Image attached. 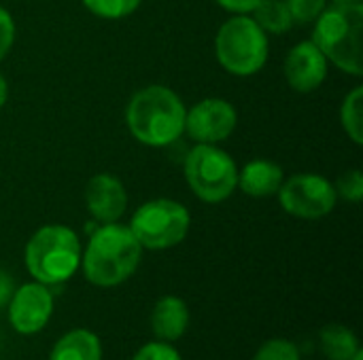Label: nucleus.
I'll return each instance as SVG.
<instances>
[{
	"instance_id": "f257e3e1",
	"label": "nucleus",
	"mask_w": 363,
	"mask_h": 360,
	"mask_svg": "<svg viewBox=\"0 0 363 360\" xmlns=\"http://www.w3.org/2000/svg\"><path fill=\"white\" fill-rule=\"evenodd\" d=\"M185 112L187 108L174 89L147 85L130 98L125 125L140 144L166 149L185 134Z\"/></svg>"
},
{
	"instance_id": "f03ea898",
	"label": "nucleus",
	"mask_w": 363,
	"mask_h": 360,
	"mask_svg": "<svg viewBox=\"0 0 363 360\" xmlns=\"http://www.w3.org/2000/svg\"><path fill=\"white\" fill-rule=\"evenodd\" d=\"M143 259V246L128 225H100L81 252V269L89 284L115 289L130 280Z\"/></svg>"
},
{
	"instance_id": "7ed1b4c3",
	"label": "nucleus",
	"mask_w": 363,
	"mask_h": 360,
	"mask_svg": "<svg viewBox=\"0 0 363 360\" xmlns=\"http://www.w3.org/2000/svg\"><path fill=\"white\" fill-rule=\"evenodd\" d=\"M81 240L72 227L51 223L36 229L26 248L23 263L32 280L57 286L68 282L81 269Z\"/></svg>"
},
{
	"instance_id": "20e7f679",
	"label": "nucleus",
	"mask_w": 363,
	"mask_h": 360,
	"mask_svg": "<svg viewBox=\"0 0 363 360\" xmlns=\"http://www.w3.org/2000/svg\"><path fill=\"white\" fill-rule=\"evenodd\" d=\"M363 4H330L315 19L313 42L338 70L362 76Z\"/></svg>"
},
{
	"instance_id": "39448f33",
	"label": "nucleus",
	"mask_w": 363,
	"mask_h": 360,
	"mask_svg": "<svg viewBox=\"0 0 363 360\" xmlns=\"http://www.w3.org/2000/svg\"><path fill=\"white\" fill-rule=\"evenodd\" d=\"M215 55L228 74L247 79L264 70L270 40L251 15H232L217 30Z\"/></svg>"
},
{
	"instance_id": "423d86ee",
	"label": "nucleus",
	"mask_w": 363,
	"mask_h": 360,
	"mask_svg": "<svg viewBox=\"0 0 363 360\" xmlns=\"http://www.w3.org/2000/svg\"><path fill=\"white\" fill-rule=\"evenodd\" d=\"M183 174L191 193L204 204H221L238 187V166L217 144H196L185 155Z\"/></svg>"
},
{
	"instance_id": "0eeeda50",
	"label": "nucleus",
	"mask_w": 363,
	"mask_h": 360,
	"mask_svg": "<svg viewBox=\"0 0 363 360\" xmlns=\"http://www.w3.org/2000/svg\"><path fill=\"white\" fill-rule=\"evenodd\" d=\"M128 227L143 250H168L187 238L191 214L177 199L155 197L134 210Z\"/></svg>"
},
{
	"instance_id": "6e6552de",
	"label": "nucleus",
	"mask_w": 363,
	"mask_h": 360,
	"mask_svg": "<svg viewBox=\"0 0 363 360\" xmlns=\"http://www.w3.org/2000/svg\"><path fill=\"white\" fill-rule=\"evenodd\" d=\"M277 195L281 208L289 216L302 221H319L334 212L338 204L334 182L313 172H302L283 180Z\"/></svg>"
},
{
	"instance_id": "1a4fd4ad",
	"label": "nucleus",
	"mask_w": 363,
	"mask_h": 360,
	"mask_svg": "<svg viewBox=\"0 0 363 360\" xmlns=\"http://www.w3.org/2000/svg\"><path fill=\"white\" fill-rule=\"evenodd\" d=\"M53 308L55 301L51 286L32 280L21 286H15L13 297L6 303L9 323L15 333L30 337L47 327V323L53 316Z\"/></svg>"
},
{
	"instance_id": "9d476101",
	"label": "nucleus",
	"mask_w": 363,
	"mask_h": 360,
	"mask_svg": "<svg viewBox=\"0 0 363 360\" xmlns=\"http://www.w3.org/2000/svg\"><path fill=\"white\" fill-rule=\"evenodd\" d=\"M238 125V112L223 98H204L185 112V134L196 144H219Z\"/></svg>"
},
{
	"instance_id": "9b49d317",
	"label": "nucleus",
	"mask_w": 363,
	"mask_h": 360,
	"mask_svg": "<svg viewBox=\"0 0 363 360\" xmlns=\"http://www.w3.org/2000/svg\"><path fill=\"white\" fill-rule=\"evenodd\" d=\"M328 70L330 62L313 40H302L296 47H291L283 64L285 81L298 93L317 91L325 83Z\"/></svg>"
},
{
	"instance_id": "f8f14e48",
	"label": "nucleus",
	"mask_w": 363,
	"mask_h": 360,
	"mask_svg": "<svg viewBox=\"0 0 363 360\" xmlns=\"http://www.w3.org/2000/svg\"><path fill=\"white\" fill-rule=\"evenodd\" d=\"M85 208L100 225L119 223L128 210V191L123 182L108 172L91 176L85 187Z\"/></svg>"
},
{
	"instance_id": "ddd939ff",
	"label": "nucleus",
	"mask_w": 363,
	"mask_h": 360,
	"mask_svg": "<svg viewBox=\"0 0 363 360\" xmlns=\"http://www.w3.org/2000/svg\"><path fill=\"white\" fill-rule=\"evenodd\" d=\"M189 327V308L177 295H164L151 310V331L160 342H179Z\"/></svg>"
},
{
	"instance_id": "4468645a",
	"label": "nucleus",
	"mask_w": 363,
	"mask_h": 360,
	"mask_svg": "<svg viewBox=\"0 0 363 360\" xmlns=\"http://www.w3.org/2000/svg\"><path fill=\"white\" fill-rule=\"evenodd\" d=\"M285 180V172L277 161L251 159L238 170V187L249 197H272L279 193Z\"/></svg>"
},
{
	"instance_id": "2eb2a0df",
	"label": "nucleus",
	"mask_w": 363,
	"mask_h": 360,
	"mask_svg": "<svg viewBox=\"0 0 363 360\" xmlns=\"http://www.w3.org/2000/svg\"><path fill=\"white\" fill-rule=\"evenodd\" d=\"M47 360H102V342L89 329H72L53 344Z\"/></svg>"
},
{
	"instance_id": "dca6fc26",
	"label": "nucleus",
	"mask_w": 363,
	"mask_h": 360,
	"mask_svg": "<svg viewBox=\"0 0 363 360\" xmlns=\"http://www.w3.org/2000/svg\"><path fill=\"white\" fill-rule=\"evenodd\" d=\"M319 348L328 360H351L359 350V339L345 325H328L319 333Z\"/></svg>"
},
{
	"instance_id": "f3484780",
	"label": "nucleus",
	"mask_w": 363,
	"mask_h": 360,
	"mask_svg": "<svg viewBox=\"0 0 363 360\" xmlns=\"http://www.w3.org/2000/svg\"><path fill=\"white\" fill-rule=\"evenodd\" d=\"M251 17L266 34H285L294 28L291 13L283 0H262L253 8Z\"/></svg>"
},
{
	"instance_id": "a211bd4d",
	"label": "nucleus",
	"mask_w": 363,
	"mask_h": 360,
	"mask_svg": "<svg viewBox=\"0 0 363 360\" xmlns=\"http://www.w3.org/2000/svg\"><path fill=\"white\" fill-rule=\"evenodd\" d=\"M340 125L355 144H363V87H353L345 95L340 106Z\"/></svg>"
},
{
	"instance_id": "6ab92c4d",
	"label": "nucleus",
	"mask_w": 363,
	"mask_h": 360,
	"mask_svg": "<svg viewBox=\"0 0 363 360\" xmlns=\"http://www.w3.org/2000/svg\"><path fill=\"white\" fill-rule=\"evenodd\" d=\"M83 6L100 19H125L138 11L143 0H81Z\"/></svg>"
},
{
	"instance_id": "aec40b11",
	"label": "nucleus",
	"mask_w": 363,
	"mask_h": 360,
	"mask_svg": "<svg viewBox=\"0 0 363 360\" xmlns=\"http://www.w3.org/2000/svg\"><path fill=\"white\" fill-rule=\"evenodd\" d=\"M253 360H302V356L294 342L274 337L257 348Z\"/></svg>"
},
{
	"instance_id": "412c9836",
	"label": "nucleus",
	"mask_w": 363,
	"mask_h": 360,
	"mask_svg": "<svg viewBox=\"0 0 363 360\" xmlns=\"http://www.w3.org/2000/svg\"><path fill=\"white\" fill-rule=\"evenodd\" d=\"M334 189H336L338 199H345V202H349V204H359L363 199V174L357 168L347 170V172L334 182Z\"/></svg>"
},
{
	"instance_id": "4be33fe9",
	"label": "nucleus",
	"mask_w": 363,
	"mask_h": 360,
	"mask_svg": "<svg viewBox=\"0 0 363 360\" xmlns=\"http://www.w3.org/2000/svg\"><path fill=\"white\" fill-rule=\"evenodd\" d=\"M291 13L294 23H315V19L325 11L328 0H283Z\"/></svg>"
},
{
	"instance_id": "5701e85b",
	"label": "nucleus",
	"mask_w": 363,
	"mask_h": 360,
	"mask_svg": "<svg viewBox=\"0 0 363 360\" xmlns=\"http://www.w3.org/2000/svg\"><path fill=\"white\" fill-rule=\"evenodd\" d=\"M132 360H183L179 350L168 344V342H160V339H153L145 346H140L136 350V354L132 356Z\"/></svg>"
},
{
	"instance_id": "b1692460",
	"label": "nucleus",
	"mask_w": 363,
	"mask_h": 360,
	"mask_svg": "<svg viewBox=\"0 0 363 360\" xmlns=\"http://www.w3.org/2000/svg\"><path fill=\"white\" fill-rule=\"evenodd\" d=\"M13 42H15V19L0 4V62L9 55Z\"/></svg>"
},
{
	"instance_id": "393cba45",
	"label": "nucleus",
	"mask_w": 363,
	"mask_h": 360,
	"mask_svg": "<svg viewBox=\"0 0 363 360\" xmlns=\"http://www.w3.org/2000/svg\"><path fill=\"white\" fill-rule=\"evenodd\" d=\"M223 11L232 15H251L262 0H215Z\"/></svg>"
},
{
	"instance_id": "a878e982",
	"label": "nucleus",
	"mask_w": 363,
	"mask_h": 360,
	"mask_svg": "<svg viewBox=\"0 0 363 360\" xmlns=\"http://www.w3.org/2000/svg\"><path fill=\"white\" fill-rule=\"evenodd\" d=\"M15 291V282L6 272H0V308H6L9 299L13 297Z\"/></svg>"
},
{
	"instance_id": "bb28decb",
	"label": "nucleus",
	"mask_w": 363,
	"mask_h": 360,
	"mask_svg": "<svg viewBox=\"0 0 363 360\" xmlns=\"http://www.w3.org/2000/svg\"><path fill=\"white\" fill-rule=\"evenodd\" d=\"M6 100H9V83H6V76L0 72V108L6 104Z\"/></svg>"
},
{
	"instance_id": "cd10ccee",
	"label": "nucleus",
	"mask_w": 363,
	"mask_h": 360,
	"mask_svg": "<svg viewBox=\"0 0 363 360\" xmlns=\"http://www.w3.org/2000/svg\"><path fill=\"white\" fill-rule=\"evenodd\" d=\"M332 4H363V0H330Z\"/></svg>"
},
{
	"instance_id": "c85d7f7f",
	"label": "nucleus",
	"mask_w": 363,
	"mask_h": 360,
	"mask_svg": "<svg viewBox=\"0 0 363 360\" xmlns=\"http://www.w3.org/2000/svg\"><path fill=\"white\" fill-rule=\"evenodd\" d=\"M351 360H363V350H359V352H357V354H355Z\"/></svg>"
}]
</instances>
